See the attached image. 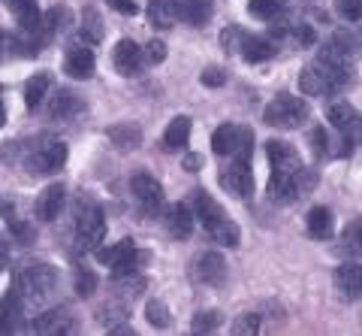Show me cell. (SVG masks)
I'll use <instances>...</instances> for the list:
<instances>
[{
  "mask_svg": "<svg viewBox=\"0 0 362 336\" xmlns=\"http://www.w3.org/2000/svg\"><path fill=\"white\" fill-rule=\"evenodd\" d=\"M338 13L347 21H362V0H335Z\"/></svg>",
  "mask_w": 362,
  "mask_h": 336,
  "instance_id": "obj_36",
  "label": "cell"
},
{
  "mask_svg": "<svg viewBox=\"0 0 362 336\" xmlns=\"http://www.w3.org/2000/svg\"><path fill=\"white\" fill-rule=\"evenodd\" d=\"M178 18H185L187 25H206L211 18L209 0H178Z\"/></svg>",
  "mask_w": 362,
  "mask_h": 336,
  "instance_id": "obj_25",
  "label": "cell"
},
{
  "mask_svg": "<svg viewBox=\"0 0 362 336\" xmlns=\"http://www.w3.org/2000/svg\"><path fill=\"white\" fill-rule=\"evenodd\" d=\"M66 164V142L54 137H42L25 155V170L30 176H52Z\"/></svg>",
  "mask_w": 362,
  "mask_h": 336,
  "instance_id": "obj_4",
  "label": "cell"
},
{
  "mask_svg": "<svg viewBox=\"0 0 362 336\" xmlns=\"http://www.w3.org/2000/svg\"><path fill=\"white\" fill-rule=\"evenodd\" d=\"M275 52H278V46L272 40H266V37H245V43H242V58L247 64H263Z\"/></svg>",
  "mask_w": 362,
  "mask_h": 336,
  "instance_id": "obj_21",
  "label": "cell"
},
{
  "mask_svg": "<svg viewBox=\"0 0 362 336\" xmlns=\"http://www.w3.org/2000/svg\"><path fill=\"white\" fill-rule=\"evenodd\" d=\"M194 206H197V218L202 221V228H206V233L214 240V242H221V245H230V249H235L239 245V228H235V221L226 215L223 206L214 200L211 194L206 191H197L194 194Z\"/></svg>",
  "mask_w": 362,
  "mask_h": 336,
  "instance_id": "obj_1",
  "label": "cell"
},
{
  "mask_svg": "<svg viewBox=\"0 0 362 336\" xmlns=\"http://www.w3.org/2000/svg\"><path fill=\"white\" fill-rule=\"evenodd\" d=\"M247 13L254 18L275 21L281 13H284V0H251V4H247Z\"/></svg>",
  "mask_w": 362,
  "mask_h": 336,
  "instance_id": "obj_30",
  "label": "cell"
},
{
  "mask_svg": "<svg viewBox=\"0 0 362 336\" xmlns=\"http://www.w3.org/2000/svg\"><path fill=\"white\" fill-rule=\"evenodd\" d=\"M199 82L206 88H221L226 82V70L223 67H206V70L199 73Z\"/></svg>",
  "mask_w": 362,
  "mask_h": 336,
  "instance_id": "obj_38",
  "label": "cell"
},
{
  "mask_svg": "<svg viewBox=\"0 0 362 336\" xmlns=\"http://www.w3.org/2000/svg\"><path fill=\"white\" fill-rule=\"evenodd\" d=\"M58 285V270L52 264H28L16 276V291L25 303H45Z\"/></svg>",
  "mask_w": 362,
  "mask_h": 336,
  "instance_id": "obj_3",
  "label": "cell"
},
{
  "mask_svg": "<svg viewBox=\"0 0 362 336\" xmlns=\"http://www.w3.org/2000/svg\"><path fill=\"white\" fill-rule=\"evenodd\" d=\"M6 125V109H4V100H0V128Z\"/></svg>",
  "mask_w": 362,
  "mask_h": 336,
  "instance_id": "obj_46",
  "label": "cell"
},
{
  "mask_svg": "<svg viewBox=\"0 0 362 336\" xmlns=\"http://www.w3.org/2000/svg\"><path fill=\"white\" fill-rule=\"evenodd\" d=\"M308 116H311L308 103L299 100V97H293V94H278L266 106V112H263V118H266L269 128H284V130L302 128L305 121H308Z\"/></svg>",
  "mask_w": 362,
  "mask_h": 336,
  "instance_id": "obj_5",
  "label": "cell"
},
{
  "mask_svg": "<svg viewBox=\"0 0 362 336\" xmlns=\"http://www.w3.org/2000/svg\"><path fill=\"white\" fill-rule=\"evenodd\" d=\"M305 228H308V237L314 240H329L332 237V212L326 206H314L305 218Z\"/></svg>",
  "mask_w": 362,
  "mask_h": 336,
  "instance_id": "obj_23",
  "label": "cell"
},
{
  "mask_svg": "<svg viewBox=\"0 0 362 336\" xmlns=\"http://www.w3.org/2000/svg\"><path fill=\"white\" fill-rule=\"evenodd\" d=\"M338 252H344L350 257H362V218L350 221L338 237Z\"/></svg>",
  "mask_w": 362,
  "mask_h": 336,
  "instance_id": "obj_26",
  "label": "cell"
},
{
  "mask_svg": "<svg viewBox=\"0 0 362 336\" xmlns=\"http://www.w3.org/2000/svg\"><path fill=\"white\" fill-rule=\"evenodd\" d=\"M221 188L233 197H251L254 194V173L247 170V161H233L221 170Z\"/></svg>",
  "mask_w": 362,
  "mask_h": 336,
  "instance_id": "obj_8",
  "label": "cell"
},
{
  "mask_svg": "<svg viewBox=\"0 0 362 336\" xmlns=\"http://www.w3.org/2000/svg\"><path fill=\"white\" fill-rule=\"evenodd\" d=\"M112 64H115V70L121 76H136L145 64V52L136 46L133 40H121L115 46V52H112Z\"/></svg>",
  "mask_w": 362,
  "mask_h": 336,
  "instance_id": "obj_10",
  "label": "cell"
},
{
  "mask_svg": "<svg viewBox=\"0 0 362 336\" xmlns=\"http://www.w3.org/2000/svg\"><path fill=\"white\" fill-rule=\"evenodd\" d=\"M166 230H169V237H175V240H187L190 233H194V212H190V206H185V203L169 206Z\"/></svg>",
  "mask_w": 362,
  "mask_h": 336,
  "instance_id": "obj_14",
  "label": "cell"
},
{
  "mask_svg": "<svg viewBox=\"0 0 362 336\" xmlns=\"http://www.w3.org/2000/svg\"><path fill=\"white\" fill-rule=\"evenodd\" d=\"M254 152V130L251 128H239V142H235V161H251Z\"/></svg>",
  "mask_w": 362,
  "mask_h": 336,
  "instance_id": "obj_34",
  "label": "cell"
},
{
  "mask_svg": "<svg viewBox=\"0 0 362 336\" xmlns=\"http://www.w3.org/2000/svg\"><path fill=\"white\" fill-rule=\"evenodd\" d=\"M64 197H66V191H64V185L61 182H54V185H49L45 191L37 197V203H33V215H37L40 221H54L61 215V209H64Z\"/></svg>",
  "mask_w": 362,
  "mask_h": 336,
  "instance_id": "obj_11",
  "label": "cell"
},
{
  "mask_svg": "<svg viewBox=\"0 0 362 336\" xmlns=\"http://www.w3.org/2000/svg\"><path fill=\"white\" fill-rule=\"evenodd\" d=\"M350 79V67H338L326 58H317L308 67H302L299 73V88L308 97H320V94H335L341 91Z\"/></svg>",
  "mask_w": 362,
  "mask_h": 336,
  "instance_id": "obj_2",
  "label": "cell"
},
{
  "mask_svg": "<svg viewBox=\"0 0 362 336\" xmlns=\"http://www.w3.org/2000/svg\"><path fill=\"white\" fill-rule=\"evenodd\" d=\"M130 191H133L136 203H139V209L145 215H154V212L163 206V185L157 182L151 173H133Z\"/></svg>",
  "mask_w": 362,
  "mask_h": 336,
  "instance_id": "obj_7",
  "label": "cell"
},
{
  "mask_svg": "<svg viewBox=\"0 0 362 336\" xmlns=\"http://www.w3.org/2000/svg\"><path fill=\"white\" fill-rule=\"evenodd\" d=\"M266 152H269L272 170H284V173H296V170H302V158L296 155V149H293L290 142L269 140V142H266Z\"/></svg>",
  "mask_w": 362,
  "mask_h": 336,
  "instance_id": "obj_13",
  "label": "cell"
},
{
  "mask_svg": "<svg viewBox=\"0 0 362 336\" xmlns=\"http://www.w3.org/2000/svg\"><path fill=\"white\" fill-rule=\"evenodd\" d=\"M9 6V13L18 18L21 30H37L40 28V9H37V0H4Z\"/></svg>",
  "mask_w": 362,
  "mask_h": 336,
  "instance_id": "obj_20",
  "label": "cell"
},
{
  "mask_svg": "<svg viewBox=\"0 0 362 336\" xmlns=\"http://www.w3.org/2000/svg\"><path fill=\"white\" fill-rule=\"evenodd\" d=\"M109 6L118 9L121 16H136V13H139V6H136L133 0H109Z\"/></svg>",
  "mask_w": 362,
  "mask_h": 336,
  "instance_id": "obj_42",
  "label": "cell"
},
{
  "mask_svg": "<svg viewBox=\"0 0 362 336\" xmlns=\"http://www.w3.org/2000/svg\"><path fill=\"white\" fill-rule=\"evenodd\" d=\"M311 142H314V152L323 158L326 149H329V140H326V130H314V133H311Z\"/></svg>",
  "mask_w": 362,
  "mask_h": 336,
  "instance_id": "obj_43",
  "label": "cell"
},
{
  "mask_svg": "<svg viewBox=\"0 0 362 336\" xmlns=\"http://www.w3.org/2000/svg\"><path fill=\"white\" fill-rule=\"evenodd\" d=\"M235 142H239V125H221L211 133V149L218 155H233Z\"/></svg>",
  "mask_w": 362,
  "mask_h": 336,
  "instance_id": "obj_29",
  "label": "cell"
},
{
  "mask_svg": "<svg viewBox=\"0 0 362 336\" xmlns=\"http://www.w3.org/2000/svg\"><path fill=\"white\" fill-rule=\"evenodd\" d=\"M70 327H73V321H70V312H66V309H49V312H42V315L33 321V330H37V333H49V336L66 333Z\"/></svg>",
  "mask_w": 362,
  "mask_h": 336,
  "instance_id": "obj_18",
  "label": "cell"
},
{
  "mask_svg": "<svg viewBox=\"0 0 362 336\" xmlns=\"http://www.w3.org/2000/svg\"><path fill=\"white\" fill-rule=\"evenodd\" d=\"M106 237V215L97 203H85V212L76 215V240L82 249H97Z\"/></svg>",
  "mask_w": 362,
  "mask_h": 336,
  "instance_id": "obj_6",
  "label": "cell"
},
{
  "mask_svg": "<svg viewBox=\"0 0 362 336\" xmlns=\"http://www.w3.org/2000/svg\"><path fill=\"white\" fill-rule=\"evenodd\" d=\"M335 288L347 297H362V264H341L335 270Z\"/></svg>",
  "mask_w": 362,
  "mask_h": 336,
  "instance_id": "obj_17",
  "label": "cell"
},
{
  "mask_svg": "<svg viewBox=\"0 0 362 336\" xmlns=\"http://www.w3.org/2000/svg\"><path fill=\"white\" fill-rule=\"evenodd\" d=\"M6 49H13V37H6L4 30H0V58H4V52Z\"/></svg>",
  "mask_w": 362,
  "mask_h": 336,
  "instance_id": "obj_45",
  "label": "cell"
},
{
  "mask_svg": "<svg viewBox=\"0 0 362 336\" xmlns=\"http://www.w3.org/2000/svg\"><path fill=\"white\" fill-rule=\"evenodd\" d=\"M221 324H223V318H221L218 309L197 312V318H194V333H211V330H218Z\"/></svg>",
  "mask_w": 362,
  "mask_h": 336,
  "instance_id": "obj_32",
  "label": "cell"
},
{
  "mask_svg": "<svg viewBox=\"0 0 362 336\" xmlns=\"http://www.w3.org/2000/svg\"><path fill=\"white\" fill-rule=\"evenodd\" d=\"M64 70H66V76H73V79H90V76H94L97 58H94V52L88 49V43H85V46H82V43H76V46L66 49Z\"/></svg>",
  "mask_w": 362,
  "mask_h": 336,
  "instance_id": "obj_9",
  "label": "cell"
},
{
  "mask_svg": "<svg viewBox=\"0 0 362 336\" xmlns=\"http://www.w3.org/2000/svg\"><path fill=\"white\" fill-rule=\"evenodd\" d=\"M82 40L85 43H100L103 40V21H100V16L94 13V9H88L85 18H82Z\"/></svg>",
  "mask_w": 362,
  "mask_h": 336,
  "instance_id": "obj_31",
  "label": "cell"
},
{
  "mask_svg": "<svg viewBox=\"0 0 362 336\" xmlns=\"http://www.w3.org/2000/svg\"><path fill=\"white\" fill-rule=\"evenodd\" d=\"M78 112H82V97H78L76 91H66V88H61V91L49 100V118L52 121L73 118V116H78Z\"/></svg>",
  "mask_w": 362,
  "mask_h": 336,
  "instance_id": "obj_15",
  "label": "cell"
},
{
  "mask_svg": "<svg viewBox=\"0 0 362 336\" xmlns=\"http://www.w3.org/2000/svg\"><path fill=\"white\" fill-rule=\"evenodd\" d=\"M145 315H148V321L154 324V327H169V309L166 303H160V300H151L148 306H145Z\"/></svg>",
  "mask_w": 362,
  "mask_h": 336,
  "instance_id": "obj_35",
  "label": "cell"
},
{
  "mask_svg": "<svg viewBox=\"0 0 362 336\" xmlns=\"http://www.w3.org/2000/svg\"><path fill=\"white\" fill-rule=\"evenodd\" d=\"M197 279L211 288H218L226 282V261L221 252H206L197 257Z\"/></svg>",
  "mask_w": 362,
  "mask_h": 336,
  "instance_id": "obj_12",
  "label": "cell"
},
{
  "mask_svg": "<svg viewBox=\"0 0 362 336\" xmlns=\"http://www.w3.org/2000/svg\"><path fill=\"white\" fill-rule=\"evenodd\" d=\"M259 330V318L251 315V312H245V315H239L233 321V333H242V336H251Z\"/></svg>",
  "mask_w": 362,
  "mask_h": 336,
  "instance_id": "obj_37",
  "label": "cell"
},
{
  "mask_svg": "<svg viewBox=\"0 0 362 336\" xmlns=\"http://www.w3.org/2000/svg\"><path fill=\"white\" fill-rule=\"evenodd\" d=\"M94 288H97V276L94 273L90 270H78L76 273V294L88 297V294H94Z\"/></svg>",
  "mask_w": 362,
  "mask_h": 336,
  "instance_id": "obj_39",
  "label": "cell"
},
{
  "mask_svg": "<svg viewBox=\"0 0 362 336\" xmlns=\"http://www.w3.org/2000/svg\"><path fill=\"white\" fill-rule=\"evenodd\" d=\"M109 140H112L115 149L130 152V149H136V145L142 142V130L136 125H115V128H109Z\"/></svg>",
  "mask_w": 362,
  "mask_h": 336,
  "instance_id": "obj_27",
  "label": "cell"
},
{
  "mask_svg": "<svg viewBox=\"0 0 362 336\" xmlns=\"http://www.w3.org/2000/svg\"><path fill=\"white\" fill-rule=\"evenodd\" d=\"M148 21L151 28H173L178 21V0H151L148 4Z\"/></svg>",
  "mask_w": 362,
  "mask_h": 336,
  "instance_id": "obj_19",
  "label": "cell"
},
{
  "mask_svg": "<svg viewBox=\"0 0 362 336\" xmlns=\"http://www.w3.org/2000/svg\"><path fill=\"white\" fill-rule=\"evenodd\" d=\"M21 309H25V300L18 297V291H9L0 300V333H13L21 327Z\"/></svg>",
  "mask_w": 362,
  "mask_h": 336,
  "instance_id": "obj_16",
  "label": "cell"
},
{
  "mask_svg": "<svg viewBox=\"0 0 362 336\" xmlns=\"http://www.w3.org/2000/svg\"><path fill=\"white\" fill-rule=\"evenodd\" d=\"M124 318H127V309H124V306H106V309H100V321H103L109 330L115 327L118 321H124Z\"/></svg>",
  "mask_w": 362,
  "mask_h": 336,
  "instance_id": "obj_40",
  "label": "cell"
},
{
  "mask_svg": "<svg viewBox=\"0 0 362 336\" xmlns=\"http://www.w3.org/2000/svg\"><path fill=\"white\" fill-rule=\"evenodd\" d=\"M293 33H296V43H302V46H311V43H314V30L308 25H299Z\"/></svg>",
  "mask_w": 362,
  "mask_h": 336,
  "instance_id": "obj_44",
  "label": "cell"
},
{
  "mask_svg": "<svg viewBox=\"0 0 362 336\" xmlns=\"http://www.w3.org/2000/svg\"><path fill=\"white\" fill-rule=\"evenodd\" d=\"M245 37H247V33H245L239 25H230V28H223V33H221V46H223L226 52H242Z\"/></svg>",
  "mask_w": 362,
  "mask_h": 336,
  "instance_id": "obj_33",
  "label": "cell"
},
{
  "mask_svg": "<svg viewBox=\"0 0 362 336\" xmlns=\"http://www.w3.org/2000/svg\"><path fill=\"white\" fill-rule=\"evenodd\" d=\"M145 61H151V64L166 61V43L163 40H151L148 46H145Z\"/></svg>",
  "mask_w": 362,
  "mask_h": 336,
  "instance_id": "obj_41",
  "label": "cell"
},
{
  "mask_svg": "<svg viewBox=\"0 0 362 336\" xmlns=\"http://www.w3.org/2000/svg\"><path fill=\"white\" fill-rule=\"evenodd\" d=\"M359 116V112L347 103V100H335V103H329L326 106V118H329V125H335L338 130H344L347 133V128L354 125V118Z\"/></svg>",
  "mask_w": 362,
  "mask_h": 336,
  "instance_id": "obj_28",
  "label": "cell"
},
{
  "mask_svg": "<svg viewBox=\"0 0 362 336\" xmlns=\"http://www.w3.org/2000/svg\"><path fill=\"white\" fill-rule=\"evenodd\" d=\"M190 140V118L187 116H178L169 121V128L163 133V149L166 152H178V149H185Z\"/></svg>",
  "mask_w": 362,
  "mask_h": 336,
  "instance_id": "obj_22",
  "label": "cell"
},
{
  "mask_svg": "<svg viewBox=\"0 0 362 336\" xmlns=\"http://www.w3.org/2000/svg\"><path fill=\"white\" fill-rule=\"evenodd\" d=\"M4 257H6V254H4V249H0V270H4Z\"/></svg>",
  "mask_w": 362,
  "mask_h": 336,
  "instance_id": "obj_47",
  "label": "cell"
},
{
  "mask_svg": "<svg viewBox=\"0 0 362 336\" xmlns=\"http://www.w3.org/2000/svg\"><path fill=\"white\" fill-rule=\"evenodd\" d=\"M49 88H52V76L49 73L30 76L28 85H25V103H28V109H40L45 103V94H49Z\"/></svg>",
  "mask_w": 362,
  "mask_h": 336,
  "instance_id": "obj_24",
  "label": "cell"
}]
</instances>
